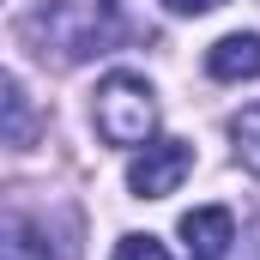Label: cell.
<instances>
[{
	"mask_svg": "<svg viewBox=\"0 0 260 260\" xmlns=\"http://www.w3.org/2000/svg\"><path fill=\"white\" fill-rule=\"evenodd\" d=\"M121 30H127L121 0H49L30 18V37L43 43L37 55L43 61L55 55L61 67H79V61H91V55H103V49H115Z\"/></svg>",
	"mask_w": 260,
	"mask_h": 260,
	"instance_id": "obj_1",
	"label": "cell"
},
{
	"mask_svg": "<svg viewBox=\"0 0 260 260\" xmlns=\"http://www.w3.org/2000/svg\"><path fill=\"white\" fill-rule=\"evenodd\" d=\"M97 133L109 145H145L157 127V91L139 79V73H109L97 85Z\"/></svg>",
	"mask_w": 260,
	"mask_h": 260,
	"instance_id": "obj_2",
	"label": "cell"
},
{
	"mask_svg": "<svg viewBox=\"0 0 260 260\" xmlns=\"http://www.w3.org/2000/svg\"><path fill=\"white\" fill-rule=\"evenodd\" d=\"M188 170H194V145H182V139H157V145H145V151L127 164V188L139 200H164V194L182 188Z\"/></svg>",
	"mask_w": 260,
	"mask_h": 260,
	"instance_id": "obj_3",
	"label": "cell"
},
{
	"mask_svg": "<svg viewBox=\"0 0 260 260\" xmlns=\"http://www.w3.org/2000/svg\"><path fill=\"white\" fill-rule=\"evenodd\" d=\"M182 242H188L194 260H224L230 242H236V218H230L224 206H194V212L182 218Z\"/></svg>",
	"mask_w": 260,
	"mask_h": 260,
	"instance_id": "obj_4",
	"label": "cell"
},
{
	"mask_svg": "<svg viewBox=\"0 0 260 260\" xmlns=\"http://www.w3.org/2000/svg\"><path fill=\"white\" fill-rule=\"evenodd\" d=\"M206 73L224 79V85H242V79H260V37L254 30H236V37H218L206 49Z\"/></svg>",
	"mask_w": 260,
	"mask_h": 260,
	"instance_id": "obj_5",
	"label": "cell"
},
{
	"mask_svg": "<svg viewBox=\"0 0 260 260\" xmlns=\"http://www.w3.org/2000/svg\"><path fill=\"white\" fill-rule=\"evenodd\" d=\"M43 127V115L30 109V97L18 91V79L0 73V145H30Z\"/></svg>",
	"mask_w": 260,
	"mask_h": 260,
	"instance_id": "obj_6",
	"label": "cell"
},
{
	"mask_svg": "<svg viewBox=\"0 0 260 260\" xmlns=\"http://www.w3.org/2000/svg\"><path fill=\"white\" fill-rule=\"evenodd\" d=\"M0 260H55V248L43 242V230L6 224V230H0Z\"/></svg>",
	"mask_w": 260,
	"mask_h": 260,
	"instance_id": "obj_7",
	"label": "cell"
},
{
	"mask_svg": "<svg viewBox=\"0 0 260 260\" xmlns=\"http://www.w3.org/2000/svg\"><path fill=\"white\" fill-rule=\"evenodd\" d=\"M230 139H236V157L260 176V103H254V109H242V115L230 121Z\"/></svg>",
	"mask_w": 260,
	"mask_h": 260,
	"instance_id": "obj_8",
	"label": "cell"
},
{
	"mask_svg": "<svg viewBox=\"0 0 260 260\" xmlns=\"http://www.w3.org/2000/svg\"><path fill=\"white\" fill-rule=\"evenodd\" d=\"M115 260H170V248L157 236H121L115 242Z\"/></svg>",
	"mask_w": 260,
	"mask_h": 260,
	"instance_id": "obj_9",
	"label": "cell"
},
{
	"mask_svg": "<svg viewBox=\"0 0 260 260\" xmlns=\"http://www.w3.org/2000/svg\"><path fill=\"white\" fill-rule=\"evenodd\" d=\"M170 12H182V18H194V12H212V6H224V0H164Z\"/></svg>",
	"mask_w": 260,
	"mask_h": 260,
	"instance_id": "obj_10",
	"label": "cell"
}]
</instances>
